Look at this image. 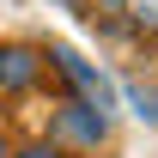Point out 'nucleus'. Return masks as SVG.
Listing matches in <instances>:
<instances>
[{
	"label": "nucleus",
	"mask_w": 158,
	"mask_h": 158,
	"mask_svg": "<svg viewBox=\"0 0 158 158\" xmlns=\"http://www.w3.org/2000/svg\"><path fill=\"white\" fill-rule=\"evenodd\" d=\"M67 158H98L103 146H110V116H98L85 98H67L61 110H49V134Z\"/></svg>",
	"instance_id": "nucleus-1"
},
{
	"label": "nucleus",
	"mask_w": 158,
	"mask_h": 158,
	"mask_svg": "<svg viewBox=\"0 0 158 158\" xmlns=\"http://www.w3.org/2000/svg\"><path fill=\"white\" fill-rule=\"evenodd\" d=\"M49 79V61H43V43L31 37H6L0 43V98H31Z\"/></svg>",
	"instance_id": "nucleus-2"
},
{
	"label": "nucleus",
	"mask_w": 158,
	"mask_h": 158,
	"mask_svg": "<svg viewBox=\"0 0 158 158\" xmlns=\"http://www.w3.org/2000/svg\"><path fill=\"white\" fill-rule=\"evenodd\" d=\"M116 91H122V103H128V110H134L146 128H158V79H146V73H128Z\"/></svg>",
	"instance_id": "nucleus-3"
},
{
	"label": "nucleus",
	"mask_w": 158,
	"mask_h": 158,
	"mask_svg": "<svg viewBox=\"0 0 158 158\" xmlns=\"http://www.w3.org/2000/svg\"><path fill=\"white\" fill-rule=\"evenodd\" d=\"M12 158H67V152L55 140H24V146H12Z\"/></svg>",
	"instance_id": "nucleus-4"
},
{
	"label": "nucleus",
	"mask_w": 158,
	"mask_h": 158,
	"mask_svg": "<svg viewBox=\"0 0 158 158\" xmlns=\"http://www.w3.org/2000/svg\"><path fill=\"white\" fill-rule=\"evenodd\" d=\"M55 6H67V12H79V19H85V0H55Z\"/></svg>",
	"instance_id": "nucleus-5"
},
{
	"label": "nucleus",
	"mask_w": 158,
	"mask_h": 158,
	"mask_svg": "<svg viewBox=\"0 0 158 158\" xmlns=\"http://www.w3.org/2000/svg\"><path fill=\"white\" fill-rule=\"evenodd\" d=\"M0 158H12V140H6V134H0Z\"/></svg>",
	"instance_id": "nucleus-6"
}]
</instances>
